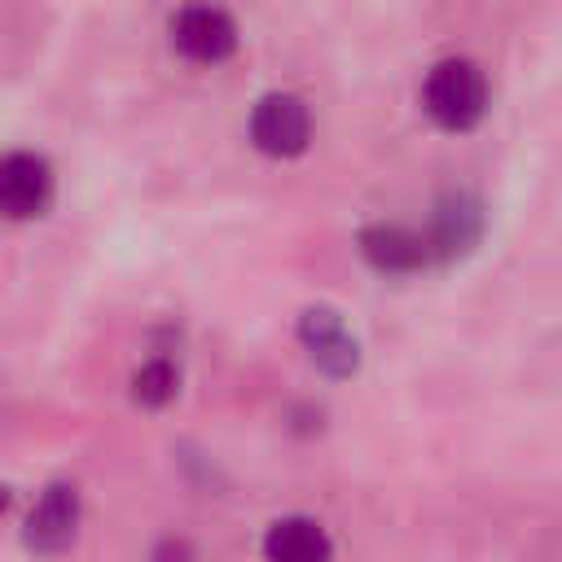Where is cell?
<instances>
[{"label":"cell","mask_w":562,"mask_h":562,"mask_svg":"<svg viewBox=\"0 0 562 562\" xmlns=\"http://www.w3.org/2000/svg\"><path fill=\"white\" fill-rule=\"evenodd\" d=\"M171 44L193 61H224L237 48V22L220 4H184L171 18Z\"/></svg>","instance_id":"6"},{"label":"cell","mask_w":562,"mask_h":562,"mask_svg":"<svg viewBox=\"0 0 562 562\" xmlns=\"http://www.w3.org/2000/svg\"><path fill=\"white\" fill-rule=\"evenodd\" d=\"M250 140L263 149V154H277V158H290V154H303L307 140H312V110L299 92H263L250 110Z\"/></svg>","instance_id":"2"},{"label":"cell","mask_w":562,"mask_h":562,"mask_svg":"<svg viewBox=\"0 0 562 562\" xmlns=\"http://www.w3.org/2000/svg\"><path fill=\"white\" fill-rule=\"evenodd\" d=\"M75 531H79V487L57 479L35 496V505L22 522V540L35 553H61V549H70Z\"/></svg>","instance_id":"5"},{"label":"cell","mask_w":562,"mask_h":562,"mask_svg":"<svg viewBox=\"0 0 562 562\" xmlns=\"http://www.w3.org/2000/svg\"><path fill=\"white\" fill-rule=\"evenodd\" d=\"M483 237V202L470 189H443L430 211V259H457Z\"/></svg>","instance_id":"7"},{"label":"cell","mask_w":562,"mask_h":562,"mask_svg":"<svg viewBox=\"0 0 562 562\" xmlns=\"http://www.w3.org/2000/svg\"><path fill=\"white\" fill-rule=\"evenodd\" d=\"M329 553H334L329 531L307 514H281L263 527L268 562H329Z\"/></svg>","instance_id":"9"},{"label":"cell","mask_w":562,"mask_h":562,"mask_svg":"<svg viewBox=\"0 0 562 562\" xmlns=\"http://www.w3.org/2000/svg\"><path fill=\"white\" fill-rule=\"evenodd\" d=\"M299 342L329 378H347L360 364V338L351 334L342 312H334L329 303H312L299 312Z\"/></svg>","instance_id":"4"},{"label":"cell","mask_w":562,"mask_h":562,"mask_svg":"<svg viewBox=\"0 0 562 562\" xmlns=\"http://www.w3.org/2000/svg\"><path fill=\"white\" fill-rule=\"evenodd\" d=\"M53 189H57V176H53V162L44 154L9 149L0 158V206L9 220L44 215L53 202Z\"/></svg>","instance_id":"3"},{"label":"cell","mask_w":562,"mask_h":562,"mask_svg":"<svg viewBox=\"0 0 562 562\" xmlns=\"http://www.w3.org/2000/svg\"><path fill=\"white\" fill-rule=\"evenodd\" d=\"M176 386H180V369H176V360H171L167 351H154V356L140 360L136 373H132V395H136L140 404H149V408L167 404V400L176 395Z\"/></svg>","instance_id":"10"},{"label":"cell","mask_w":562,"mask_h":562,"mask_svg":"<svg viewBox=\"0 0 562 562\" xmlns=\"http://www.w3.org/2000/svg\"><path fill=\"white\" fill-rule=\"evenodd\" d=\"M360 255L382 272H417L430 263V241L400 220H373L360 228Z\"/></svg>","instance_id":"8"},{"label":"cell","mask_w":562,"mask_h":562,"mask_svg":"<svg viewBox=\"0 0 562 562\" xmlns=\"http://www.w3.org/2000/svg\"><path fill=\"white\" fill-rule=\"evenodd\" d=\"M422 105L439 127L465 132L487 114V75L479 61L452 53L439 57L422 79Z\"/></svg>","instance_id":"1"}]
</instances>
